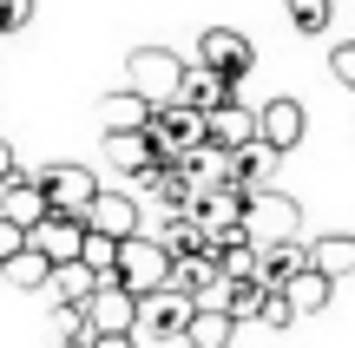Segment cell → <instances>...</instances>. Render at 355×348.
I'll list each match as a JSON object with an SVG mask.
<instances>
[{"label": "cell", "mask_w": 355, "mask_h": 348, "mask_svg": "<svg viewBox=\"0 0 355 348\" xmlns=\"http://www.w3.org/2000/svg\"><path fill=\"white\" fill-rule=\"evenodd\" d=\"M243 244L257 250H277V244H309L303 237V204L290 191H257L243 204Z\"/></svg>", "instance_id": "cell-1"}, {"label": "cell", "mask_w": 355, "mask_h": 348, "mask_svg": "<svg viewBox=\"0 0 355 348\" xmlns=\"http://www.w3.org/2000/svg\"><path fill=\"white\" fill-rule=\"evenodd\" d=\"M184 73L191 66L178 59L171 46H139L125 59V92H139L152 112H165V105H178V92H184Z\"/></svg>", "instance_id": "cell-2"}, {"label": "cell", "mask_w": 355, "mask_h": 348, "mask_svg": "<svg viewBox=\"0 0 355 348\" xmlns=\"http://www.w3.org/2000/svg\"><path fill=\"white\" fill-rule=\"evenodd\" d=\"M112 283L125 289V296H158V289H171V250L158 244V237H125L119 244V263H112Z\"/></svg>", "instance_id": "cell-3"}, {"label": "cell", "mask_w": 355, "mask_h": 348, "mask_svg": "<svg viewBox=\"0 0 355 348\" xmlns=\"http://www.w3.org/2000/svg\"><path fill=\"white\" fill-rule=\"evenodd\" d=\"M191 315H198V302L178 296V289H158V296L139 302V329H132V342L139 348H178L191 329Z\"/></svg>", "instance_id": "cell-4"}, {"label": "cell", "mask_w": 355, "mask_h": 348, "mask_svg": "<svg viewBox=\"0 0 355 348\" xmlns=\"http://www.w3.org/2000/svg\"><path fill=\"white\" fill-rule=\"evenodd\" d=\"M243 204H250V197H243L237 184H217V191H204L198 204H191V223L204 230V244H211V250H224V244H237V237H243Z\"/></svg>", "instance_id": "cell-5"}, {"label": "cell", "mask_w": 355, "mask_h": 348, "mask_svg": "<svg viewBox=\"0 0 355 348\" xmlns=\"http://www.w3.org/2000/svg\"><path fill=\"white\" fill-rule=\"evenodd\" d=\"M26 178L46 191V204L60 210V217H86V210H92V197L105 191V184L92 178L86 165H46V171H26Z\"/></svg>", "instance_id": "cell-6"}, {"label": "cell", "mask_w": 355, "mask_h": 348, "mask_svg": "<svg viewBox=\"0 0 355 348\" xmlns=\"http://www.w3.org/2000/svg\"><path fill=\"white\" fill-rule=\"evenodd\" d=\"M198 66H211L217 79H230V86H237V79L257 66V46L237 33V26H204V33H198Z\"/></svg>", "instance_id": "cell-7"}, {"label": "cell", "mask_w": 355, "mask_h": 348, "mask_svg": "<svg viewBox=\"0 0 355 348\" xmlns=\"http://www.w3.org/2000/svg\"><path fill=\"white\" fill-rule=\"evenodd\" d=\"M257 138H263L277 158H290L296 145L309 138V112H303L296 99H283V92H277V99H263V105H257Z\"/></svg>", "instance_id": "cell-8"}, {"label": "cell", "mask_w": 355, "mask_h": 348, "mask_svg": "<svg viewBox=\"0 0 355 348\" xmlns=\"http://www.w3.org/2000/svg\"><path fill=\"white\" fill-rule=\"evenodd\" d=\"M105 165H112V171H125L132 184H152L158 171L171 165V158L152 145V131H119V138H105Z\"/></svg>", "instance_id": "cell-9"}, {"label": "cell", "mask_w": 355, "mask_h": 348, "mask_svg": "<svg viewBox=\"0 0 355 348\" xmlns=\"http://www.w3.org/2000/svg\"><path fill=\"white\" fill-rule=\"evenodd\" d=\"M139 223H145V210H139V197H132V191H99V197H92V210H86V230L92 237H112V244L139 237Z\"/></svg>", "instance_id": "cell-10"}, {"label": "cell", "mask_w": 355, "mask_h": 348, "mask_svg": "<svg viewBox=\"0 0 355 348\" xmlns=\"http://www.w3.org/2000/svg\"><path fill=\"white\" fill-rule=\"evenodd\" d=\"M86 329H92V342L99 336H132L139 329V296H125L119 283H99V296L86 302Z\"/></svg>", "instance_id": "cell-11"}, {"label": "cell", "mask_w": 355, "mask_h": 348, "mask_svg": "<svg viewBox=\"0 0 355 348\" xmlns=\"http://www.w3.org/2000/svg\"><path fill=\"white\" fill-rule=\"evenodd\" d=\"M152 145L165 158H191L204 145V112H191V105H165V112L152 118Z\"/></svg>", "instance_id": "cell-12"}, {"label": "cell", "mask_w": 355, "mask_h": 348, "mask_svg": "<svg viewBox=\"0 0 355 348\" xmlns=\"http://www.w3.org/2000/svg\"><path fill=\"white\" fill-rule=\"evenodd\" d=\"M204 145H217V152H230V158H237V152H250V145H257V112H250L243 99L217 105V112L204 118Z\"/></svg>", "instance_id": "cell-13"}, {"label": "cell", "mask_w": 355, "mask_h": 348, "mask_svg": "<svg viewBox=\"0 0 355 348\" xmlns=\"http://www.w3.org/2000/svg\"><path fill=\"white\" fill-rule=\"evenodd\" d=\"M86 237H92V230H86V217H60V210H53V217L40 223V230L26 237V244H33L40 257H46L53 270H60V263H79V250H86Z\"/></svg>", "instance_id": "cell-14"}, {"label": "cell", "mask_w": 355, "mask_h": 348, "mask_svg": "<svg viewBox=\"0 0 355 348\" xmlns=\"http://www.w3.org/2000/svg\"><path fill=\"white\" fill-rule=\"evenodd\" d=\"M0 217H7V223H20V230L33 237L40 223L53 217V204H46V191H40V184L26 178V171H20V178H13L7 191H0Z\"/></svg>", "instance_id": "cell-15"}, {"label": "cell", "mask_w": 355, "mask_h": 348, "mask_svg": "<svg viewBox=\"0 0 355 348\" xmlns=\"http://www.w3.org/2000/svg\"><path fill=\"white\" fill-rule=\"evenodd\" d=\"M152 118H158V112L139 99V92H125V86L99 99V125H105V138H119V131H152Z\"/></svg>", "instance_id": "cell-16"}, {"label": "cell", "mask_w": 355, "mask_h": 348, "mask_svg": "<svg viewBox=\"0 0 355 348\" xmlns=\"http://www.w3.org/2000/svg\"><path fill=\"white\" fill-rule=\"evenodd\" d=\"M277 165H283V158L270 152L263 138H257L250 152H237V158H230V184H237L243 197H257V191H277V184H270V178H277Z\"/></svg>", "instance_id": "cell-17"}, {"label": "cell", "mask_w": 355, "mask_h": 348, "mask_svg": "<svg viewBox=\"0 0 355 348\" xmlns=\"http://www.w3.org/2000/svg\"><path fill=\"white\" fill-rule=\"evenodd\" d=\"M303 270H309V244H277V250H263V263H257V283H263L270 296H283Z\"/></svg>", "instance_id": "cell-18"}, {"label": "cell", "mask_w": 355, "mask_h": 348, "mask_svg": "<svg viewBox=\"0 0 355 348\" xmlns=\"http://www.w3.org/2000/svg\"><path fill=\"white\" fill-rule=\"evenodd\" d=\"M230 99H237V86L217 79L211 66H191V73H184V92H178V105H191V112H204V118H211L217 105H230Z\"/></svg>", "instance_id": "cell-19"}, {"label": "cell", "mask_w": 355, "mask_h": 348, "mask_svg": "<svg viewBox=\"0 0 355 348\" xmlns=\"http://www.w3.org/2000/svg\"><path fill=\"white\" fill-rule=\"evenodd\" d=\"M309 270H322L329 283H336V276H355V237H349V230L309 237Z\"/></svg>", "instance_id": "cell-20"}, {"label": "cell", "mask_w": 355, "mask_h": 348, "mask_svg": "<svg viewBox=\"0 0 355 348\" xmlns=\"http://www.w3.org/2000/svg\"><path fill=\"white\" fill-rule=\"evenodd\" d=\"M178 165H184V178L198 184V197L217 191V184H230V152H217V145H198V152L178 158Z\"/></svg>", "instance_id": "cell-21"}, {"label": "cell", "mask_w": 355, "mask_h": 348, "mask_svg": "<svg viewBox=\"0 0 355 348\" xmlns=\"http://www.w3.org/2000/svg\"><path fill=\"white\" fill-rule=\"evenodd\" d=\"M283 296H290V309H296V322H303V315H322V309H329V296H336V283H329V276H322V270H303V276H296L290 289H283Z\"/></svg>", "instance_id": "cell-22"}, {"label": "cell", "mask_w": 355, "mask_h": 348, "mask_svg": "<svg viewBox=\"0 0 355 348\" xmlns=\"http://www.w3.org/2000/svg\"><path fill=\"white\" fill-rule=\"evenodd\" d=\"M53 296H60L66 309H86V302L99 296V276H92L86 263H60V270H53Z\"/></svg>", "instance_id": "cell-23"}, {"label": "cell", "mask_w": 355, "mask_h": 348, "mask_svg": "<svg viewBox=\"0 0 355 348\" xmlns=\"http://www.w3.org/2000/svg\"><path fill=\"white\" fill-rule=\"evenodd\" d=\"M230 336H237L230 309H198L191 329H184V348H230Z\"/></svg>", "instance_id": "cell-24"}, {"label": "cell", "mask_w": 355, "mask_h": 348, "mask_svg": "<svg viewBox=\"0 0 355 348\" xmlns=\"http://www.w3.org/2000/svg\"><path fill=\"white\" fill-rule=\"evenodd\" d=\"M0 276H7L13 289H53V263L40 257L33 244H26V250H20V257H13V263H7V270H0Z\"/></svg>", "instance_id": "cell-25"}, {"label": "cell", "mask_w": 355, "mask_h": 348, "mask_svg": "<svg viewBox=\"0 0 355 348\" xmlns=\"http://www.w3.org/2000/svg\"><path fill=\"white\" fill-rule=\"evenodd\" d=\"M257 263H263V250L243 244V237L217 250V270H224V283H257Z\"/></svg>", "instance_id": "cell-26"}, {"label": "cell", "mask_w": 355, "mask_h": 348, "mask_svg": "<svg viewBox=\"0 0 355 348\" xmlns=\"http://www.w3.org/2000/svg\"><path fill=\"white\" fill-rule=\"evenodd\" d=\"M283 13H290V26L296 33H329V20H336V0H283Z\"/></svg>", "instance_id": "cell-27"}, {"label": "cell", "mask_w": 355, "mask_h": 348, "mask_svg": "<svg viewBox=\"0 0 355 348\" xmlns=\"http://www.w3.org/2000/svg\"><path fill=\"white\" fill-rule=\"evenodd\" d=\"M263 302H270V289H263V283H230V289H224L230 322H257V315H263Z\"/></svg>", "instance_id": "cell-28"}, {"label": "cell", "mask_w": 355, "mask_h": 348, "mask_svg": "<svg viewBox=\"0 0 355 348\" xmlns=\"http://www.w3.org/2000/svg\"><path fill=\"white\" fill-rule=\"evenodd\" d=\"M329 73H336V86H349V92H355V39H343V46L329 53Z\"/></svg>", "instance_id": "cell-29"}, {"label": "cell", "mask_w": 355, "mask_h": 348, "mask_svg": "<svg viewBox=\"0 0 355 348\" xmlns=\"http://www.w3.org/2000/svg\"><path fill=\"white\" fill-rule=\"evenodd\" d=\"M257 322H263V329H296V309H290V296H270Z\"/></svg>", "instance_id": "cell-30"}, {"label": "cell", "mask_w": 355, "mask_h": 348, "mask_svg": "<svg viewBox=\"0 0 355 348\" xmlns=\"http://www.w3.org/2000/svg\"><path fill=\"white\" fill-rule=\"evenodd\" d=\"M33 20V0H0V33H20Z\"/></svg>", "instance_id": "cell-31"}, {"label": "cell", "mask_w": 355, "mask_h": 348, "mask_svg": "<svg viewBox=\"0 0 355 348\" xmlns=\"http://www.w3.org/2000/svg\"><path fill=\"white\" fill-rule=\"evenodd\" d=\"M20 250H26V230H20V223H7V217H0V270H7V263L20 257Z\"/></svg>", "instance_id": "cell-32"}, {"label": "cell", "mask_w": 355, "mask_h": 348, "mask_svg": "<svg viewBox=\"0 0 355 348\" xmlns=\"http://www.w3.org/2000/svg\"><path fill=\"white\" fill-rule=\"evenodd\" d=\"M13 178H20V158H13V145H7V138H0V191H7V184H13Z\"/></svg>", "instance_id": "cell-33"}, {"label": "cell", "mask_w": 355, "mask_h": 348, "mask_svg": "<svg viewBox=\"0 0 355 348\" xmlns=\"http://www.w3.org/2000/svg\"><path fill=\"white\" fill-rule=\"evenodd\" d=\"M92 348H139V342H132V336H99Z\"/></svg>", "instance_id": "cell-34"}, {"label": "cell", "mask_w": 355, "mask_h": 348, "mask_svg": "<svg viewBox=\"0 0 355 348\" xmlns=\"http://www.w3.org/2000/svg\"><path fill=\"white\" fill-rule=\"evenodd\" d=\"M60 348H92V342H60Z\"/></svg>", "instance_id": "cell-35"}]
</instances>
